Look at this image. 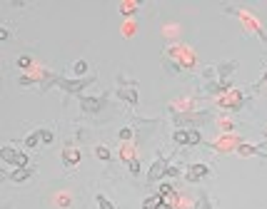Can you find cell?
I'll return each instance as SVG.
<instances>
[{
	"label": "cell",
	"mask_w": 267,
	"mask_h": 209,
	"mask_svg": "<svg viewBox=\"0 0 267 209\" xmlns=\"http://www.w3.org/2000/svg\"><path fill=\"white\" fill-rule=\"evenodd\" d=\"M215 105L225 112H240L245 107V92L242 90H230V92L215 97Z\"/></svg>",
	"instance_id": "cell-1"
},
{
	"label": "cell",
	"mask_w": 267,
	"mask_h": 209,
	"mask_svg": "<svg viewBox=\"0 0 267 209\" xmlns=\"http://www.w3.org/2000/svg\"><path fill=\"white\" fill-rule=\"evenodd\" d=\"M225 13H233V15H237L242 23H245V28L250 30V32H255L260 40H262V43H267V35H265V25L250 13V10H237V8H227Z\"/></svg>",
	"instance_id": "cell-2"
},
{
	"label": "cell",
	"mask_w": 267,
	"mask_h": 209,
	"mask_svg": "<svg viewBox=\"0 0 267 209\" xmlns=\"http://www.w3.org/2000/svg\"><path fill=\"white\" fill-rule=\"evenodd\" d=\"M95 80H98V75H88V77H60L58 88L65 90V92H70V95H80L90 85V82H95Z\"/></svg>",
	"instance_id": "cell-3"
},
{
	"label": "cell",
	"mask_w": 267,
	"mask_h": 209,
	"mask_svg": "<svg viewBox=\"0 0 267 209\" xmlns=\"http://www.w3.org/2000/svg\"><path fill=\"white\" fill-rule=\"evenodd\" d=\"M0 157H3V162H8V164H13V167H28L30 152H20V149L5 145L3 149H0Z\"/></svg>",
	"instance_id": "cell-4"
},
{
	"label": "cell",
	"mask_w": 267,
	"mask_h": 209,
	"mask_svg": "<svg viewBox=\"0 0 267 209\" xmlns=\"http://www.w3.org/2000/svg\"><path fill=\"white\" fill-rule=\"evenodd\" d=\"M210 167L207 164H202V162H193V164H187V172H185V182L187 184H198L200 179H205V177H210Z\"/></svg>",
	"instance_id": "cell-5"
},
{
	"label": "cell",
	"mask_w": 267,
	"mask_h": 209,
	"mask_svg": "<svg viewBox=\"0 0 267 209\" xmlns=\"http://www.w3.org/2000/svg\"><path fill=\"white\" fill-rule=\"evenodd\" d=\"M167 167H170V164H167V159H165V154H163V149H160L158 159L147 167V182H158V179L167 177Z\"/></svg>",
	"instance_id": "cell-6"
},
{
	"label": "cell",
	"mask_w": 267,
	"mask_h": 209,
	"mask_svg": "<svg viewBox=\"0 0 267 209\" xmlns=\"http://www.w3.org/2000/svg\"><path fill=\"white\" fill-rule=\"evenodd\" d=\"M105 105H107V95H100V97L80 95V107H83L88 115H98V112H102Z\"/></svg>",
	"instance_id": "cell-7"
},
{
	"label": "cell",
	"mask_w": 267,
	"mask_h": 209,
	"mask_svg": "<svg viewBox=\"0 0 267 209\" xmlns=\"http://www.w3.org/2000/svg\"><path fill=\"white\" fill-rule=\"evenodd\" d=\"M33 167H13L10 172H5V177L10 179V182H15V184H23V182H28L30 177H33Z\"/></svg>",
	"instance_id": "cell-8"
},
{
	"label": "cell",
	"mask_w": 267,
	"mask_h": 209,
	"mask_svg": "<svg viewBox=\"0 0 267 209\" xmlns=\"http://www.w3.org/2000/svg\"><path fill=\"white\" fill-rule=\"evenodd\" d=\"M237 67H240L237 60H230V62H220V65H215V80H227V77H230Z\"/></svg>",
	"instance_id": "cell-9"
},
{
	"label": "cell",
	"mask_w": 267,
	"mask_h": 209,
	"mask_svg": "<svg viewBox=\"0 0 267 209\" xmlns=\"http://www.w3.org/2000/svg\"><path fill=\"white\" fill-rule=\"evenodd\" d=\"M118 97H120L123 102H128L130 107H135V105H137V90H135V85H133V88L118 85Z\"/></svg>",
	"instance_id": "cell-10"
},
{
	"label": "cell",
	"mask_w": 267,
	"mask_h": 209,
	"mask_svg": "<svg viewBox=\"0 0 267 209\" xmlns=\"http://www.w3.org/2000/svg\"><path fill=\"white\" fill-rule=\"evenodd\" d=\"M80 159H83V154H80L78 147H67V145H65V149H63V162H65L67 167H75Z\"/></svg>",
	"instance_id": "cell-11"
},
{
	"label": "cell",
	"mask_w": 267,
	"mask_h": 209,
	"mask_svg": "<svg viewBox=\"0 0 267 209\" xmlns=\"http://www.w3.org/2000/svg\"><path fill=\"white\" fill-rule=\"evenodd\" d=\"M240 145H242V142H240L237 137H233V135H230V137H227V135H222V137H220L217 142H212L210 147H215V149H230V147H235V149H237Z\"/></svg>",
	"instance_id": "cell-12"
},
{
	"label": "cell",
	"mask_w": 267,
	"mask_h": 209,
	"mask_svg": "<svg viewBox=\"0 0 267 209\" xmlns=\"http://www.w3.org/2000/svg\"><path fill=\"white\" fill-rule=\"evenodd\" d=\"M237 152H240L242 157H265V159H267V152H262V149L255 147V145H245V142H242V145L237 147Z\"/></svg>",
	"instance_id": "cell-13"
},
{
	"label": "cell",
	"mask_w": 267,
	"mask_h": 209,
	"mask_svg": "<svg viewBox=\"0 0 267 209\" xmlns=\"http://www.w3.org/2000/svg\"><path fill=\"white\" fill-rule=\"evenodd\" d=\"M193 209H215V204H212V199L207 197V192H200L198 199H195V207H193Z\"/></svg>",
	"instance_id": "cell-14"
},
{
	"label": "cell",
	"mask_w": 267,
	"mask_h": 209,
	"mask_svg": "<svg viewBox=\"0 0 267 209\" xmlns=\"http://www.w3.org/2000/svg\"><path fill=\"white\" fill-rule=\"evenodd\" d=\"M43 140H40V130H35V132H30L28 137H25V152H30V149H35L37 145H40Z\"/></svg>",
	"instance_id": "cell-15"
},
{
	"label": "cell",
	"mask_w": 267,
	"mask_h": 209,
	"mask_svg": "<svg viewBox=\"0 0 267 209\" xmlns=\"http://www.w3.org/2000/svg\"><path fill=\"white\" fill-rule=\"evenodd\" d=\"M70 72H72L75 77H85V75H88V60H75Z\"/></svg>",
	"instance_id": "cell-16"
},
{
	"label": "cell",
	"mask_w": 267,
	"mask_h": 209,
	"mask_svg": "<svg viewBox=\"0 0 267 209\" xmlns=\"http://www.w3.org/2000/svg\"><path fill=\"white\" fill-rule=\"evenodd\" d=\"M202 145V132L200 130H187V147H198Z\"/></svg>",
	"instance_id": "cell-17"
},
{
	"label": "cell",
	"mask_w": 267,
	"mask_h": 209,
	"mask_svg": "<svg viewBox=\"0 0 267 209\" xmlns=\"http://www.w3.org/2000/svg\"><path fill=\"white\" fill-rule=\"evenodd\" d=\"M95 157H98L100 162H110V159H112V152H110V147L98 145V147H95Z\"/></svg>",
	"instance_id": "cell-18"
},
{
	"label": "cell",
	"mask_w": 267,
	"mask_h": 209,
	"mask_svg": "<svg viewBox=\"0 0 267 209\" xmlns=\"http://www.w3.org/2000/svg\"><path fill=\"white\" fill-rule=\"evenodd\" d=\"M158 194H160L165 202H175V189H172V184H160Z\"/></svg>",
	"instance_id": "cell-19"
},
{
	"label": "cell",
	"mask_w": 267,
	"mask_h": 209,
	"mask_svg": "<svg viewBox=\"0 0 267 209\" xmlns=\"http://www.w3.org/2000/svg\"><path fill=\"white\" fill-rule=\"evenodd\" d=\"M35 82H37V75L35 72H28V75H20L18 77V85L20 88H30V85H35Z\"/></svg>",
	"instance_id": "cell-20"
},
{
	"label": "cell",
	"mask_w": 267,
	"mask_h": 209,
	"mask_svg": "<svg viewBox=\"0 0 267 209\" xmlns=\"http://www.w3.org/2000/svg\"><path fill=\"white\" fill-rule=\"evenodd\" d=\"M95 202H98V207H100V209H115V204H112V199H107L102 192H98V194H95Z\"/></svg>",
	"instance_id": "cell-21"
},
{
	"label": "cell",
	"mask_w": 267,
	"mask_h": 209,
	"mask_svg": "<svg viewBox=\"0 0 267 209\" xmlns=\"http://www.w3.org/2000/svg\"><path fill=\"white\" fill-rule=\"evenodd\" d=\"M15 65H18L20 70H25V72H28V70H33V65H35V62H33V58H30V55H20V58L15 60Z\"/></svg>",
	"instance_id": "cell-22"
},
{
	"label": "cell",
	"mask_w": 267,
	"mask_h": 209,
	"mask_svg": "<svg viewBox=\"0 0 267 209\" xmlns=\"http://www.w3.org/2000/svg\"><path fill=\"white\" fill-rule=\"evenodd\" d=\"M172 142L180 147H187V130H175L172 132Z\"/></svg>",
	"instance_id": "cell-23"
},
{
	"label": "cell",
	"mask_w": 267,
	"mask_h": 209,
	"mask_svg": "<svg viewBox=\"0 0 267 209\" xmlns=\"http://www.w3.org/2000/svg\"><path fill=\"white\" fill-rule=\"evenodd\" d=\"M140 8V3H120V13L125 15V18H133L135 13L133 10H137Z\"/></svg>",
	"instance_id": "cell-24"
},
{
	"label": "cell",
	"mask_w": 267,
	"mask_h": 209,
	"mask_svg": "<svg viewBox=\"0 0 267 209\" xmlns=\"http://www.w3.org/2000/svg\"><path fill=\"white\" fill-rule=\"evenodd\" d=\"M40 140H43V145H50V142L55 140V135H53V127H40Z\"/></svg>",
	"instance_id": "cell-25"
},
{
	"label": "cell",
	"mask_w": 267,
	"mask_h": 209,
	"mask_svg": "<svg viewBox=\"0 0 267 209\" xmlns=\"http://www.w3.org/2000/svg\"><path fill=\"white\" fill-rule=\"evenodd\" d=\"M118 137H120L123 142H130V140L135 137V130H133V127H130V124H128V127H123V130L118 132Z\"/></svg>",
	"instance_id": "cell-26"
},
{
	"label": "cell",
	"mask_w": 267,
	"mask_h": 209,
	"mask_svg": "<svg viewBox=\"0 0 267 209\" xmlns=\"http://www.w3.org/2000/svg\"><path fill=\"white\" fill-rule=\"evenodd\" d=\"M128 167H130V175H133V177H140V159H137V157H133V159L128 162Z\"/></svg>",
	"instance_id": "cell-27"
},
{
	"label": "cell",
	"mask_w": 267,
	"mask_h": 209,
	"mask_svg": "<svg viewBox=\"0 0 267 209\" xmlns=\"http://www.w3.org/2000/svg\"><path fill=\"white\" fill-rule=\"evenodd\" d=\"M180 172H182V170H180V164H170V167H167V177H177Z\"/></svg>",
	"instance_id": "cell-28"
},
{
	"label": "cell",
	"mask_w": 267,
	"mask_h": 209,
	"mask_svg": "<svg viewBox=\"0 0 267 209\" xmlns=\"http://www.w3.org/2000/svg\"><path fill=\"white\" fill-rule=\"evenodd\" d=\"M0 40H10V30H8V25L0 28Z\"/></svg>",
	"instance_id": "cell-29"
}]
</instances>
